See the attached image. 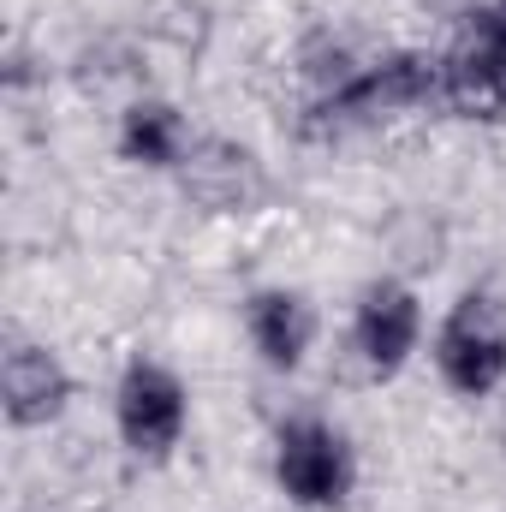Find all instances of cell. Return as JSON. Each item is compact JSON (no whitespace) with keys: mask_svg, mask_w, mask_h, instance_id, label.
I'll list each match as a JSON object with an SVG mask.
<instances>
[{"mask_svg":"<svg viewBox=\"0 0 506 512\" xmlns=\"http://www.w3.org/2000/svg\"><path fill=\"white\" fill-rule=\"evenodd\" d=\"M477 36H483V42L495 48V60L506 66V0H501V6H489V12L477 18Z\"/></svg>","mask_w":506,"mask_h":512,"instance_id":"obj_10","label":"cell"},{"mask_svg":"<svg viewBox=\"0 0 506 512\" xmlns=\"http://www.w3.org/2000/svg\"><path fill=\"white\" fill-rule=\"evenodd\" d=\"M120 149L137 167H173L185 155V120L167 102H137L120 126Z\"/></svg>","mask_w":506,"mask_h":512,"instance_id":"obj_9","label":"cell"},{"mask_svg":"<svg viewBox=\"0 0 506 512\" xmlns=\"http://www.w3.org/2000/svg\"><path fill=\"white\" fill-rule=\"evenodd\" d=\"M274 477L280 489L310 512H328L352 495V447L340 429L316 423V417H298L280 429V447H274Z\"/></svg>","mask_w":506,"mask_h":512,"instance_id":"obj_3","label":"cell"},{"mask_svg":"<svg viewBox=\"0 0 506 512\" xmlns=\"http://www.w3.org/2000/svg\"><path fill=\"white\" fill-rule=\"evenodd\" d=\"M441 90V60H417V54H393L376 60L370 72H358L352 84H340L322 108H316V126L310 131H346V126H370L387 114H405L417 108L423 96Z\"/></svg>","mask_w":506,"mask_h":512,"instance_id":"obj_2","label":"cell"},{"mask_svg":"<svg viewBox=\"0 0 506 512\" xmlns=\"http://www.w3.org/2000/svg\"><path fill=\"white\" fill-rule=\"evenodd\" d=\"M120 435L137 459H167L185 435V387L161 364H131L120 382Z\"/></svg>","mask_w":506,"mask_h":512,"instance_id":"obj_4","label":"cell"},{"mask_svg":"<svg viewBox=\"0 0 506 512\" xmlns=\"http://www.w3.org/2000/svg\"><path fill=\"white\" fill-rule=\"evenodd\" d=\"M0 387H6V417L12 423H48V417H60V405H66V370H60V358L48 352V346H12L6 352V370H0Z\"/></svg>","mask_w":506,"mask_h":512,"instance_id":"obj_7","label":"cell"},{"mask_svg":"<svg viewBox=\"0 0 506 512\" xmlns=\"http://www.w3.org/2000/svg\"><path fill=\"white\" fill-rule=\"evenodd\" d=\"M435 358H441V376L459 393H471V399L495 393L506 376V304L495 292H465L453 304V316L441 322Z\"/></svg>","mask_w":506,"mask_h":512,"instance_id":"obj_1","label":"cell"},{"mask_svg":"<svg viewBox=\"0 0 506 512\" xmlns=\"http://www.w3.org/2000/svg\"><path fill=\"white\" fill-rule=\"evenodd\" d=\"M441 96L465 114V120H501L506 114V66L495 48L477 36V24L453 42V54L441 60Z\"/></svg>","mask_w":506,"mask_h":512,"instance_id":"obj_6","label":"cell"},{"mask_svg":"<svg viewBox=\"0 0 506 512\" xmlns=\"http://www.w3.org/2000/svg\"><path fill=\"white\" fill-rule=\"evenodd\" d=\"M417 334H423V310H417V298L405 286L381 280V286L364 292V304H358V352H364V364L376 376H393L411 358Z\"/></svg>","mask_w":506,"mask_h":512,"instance_id":"obj_5","label":"cell"},{"mask_svg":"<svg viewBox=\"0 0 506 512\" xmlns=\"http://www.w3.org/2000/svg\"><path fill=\"white\" fill-rule=\"evenodd\" d=\"M245 316H251L256 352H262L274 370H298V358H304V346H310V334H316L310 304H304L298 292H256Z\"/></svg>","mask_w":506,"mask_h":512,"instance_id":"obj_8","label":"cell"}]
</instances>
